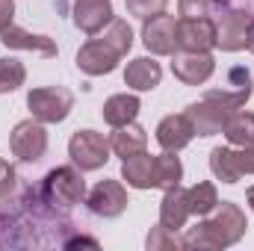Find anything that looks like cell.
Listing matches in <instances>:
<instances>
[{"mask_svg": "<svg viewBox=\"0 0 254 251\" xmlns=\"http://www.w3.org/2000/svg\"><path fill=\"white\" fill-rule=\"evenodd\" d=\"M190 198H187V189L181 187H172L166 189L163 195V204H160V225L169 228V231H181L190 219Z\"/></svg>", "mask_w": 254, "mask_h": 251, "instance_id": "obj_20", "label": "cell"}, {"mask_svg": "<svg viewBox=\"0 0 254 251\" xmlns=\"http://www.w3.org/2000/svg\"><path fill=\"white\" fill-rule=\"evenodd\" d=\"M0 42L12 51H33V54H42V57H57V42L48 39V36H33L15 24H9L6 30H0Z\"/></svg>", "mask_w": 254, "mask_h": 251, "instance_id": "obj_19", "label": "cell"}, {"mask_svg": "<svg viewBox=\"0 0 254 251\" xmlns=\"http://www.w3.org/2000/svg\"><path fill=\"white\" fill-rule=\"evenodd\" d=\"M145 145H148V133L142 130L139 125H125V127H116V133H113V139H110V148L116 151V157H133V154H139V151H145Z\"/></svg>", "mask_w": 254, "mask_h": 251, "instance_id": "obj_22", "label": "cell"}, {"mask_svg": "<svg viewBox=\"0 0 254 251\" xmlns=\"http://www.w3.org/2000/svg\"><path fill=\"white\" fill-rule=\"evenodd\" d=\"M113 21V0H74V24L86 33L95 36Z\"/></svg>", "mask_w": 254, "mask_h": 251, "instance_id": "obj_17", "label": "cell"}, {"mask_svg": "<svg viewBox=\"0 0 254 251\" xmlns=\"http://www.w3.org/2000/svg\"><path fill=\"white\" fill-rule=\"evenodd\" d=\"M184 18H219L222 12L231 9V0H181L178 3Z\"/></svg>", "mask_w": 254, "mask_h": 251, "instance_id": "obj_26", "label": "cell"}, {"mask_svg": "<svg viewBox=\"0 0 254 251\" xmlns=\"http://www.w3.org/2000/svg\"><path fill=\"white\" fill-rule=\"evenodd\" d=\"M148 251H160V249H184V240L178 237V231H169V228H163V225H157V228H151V234H148Z\"/></svg>", "mask_w": 254, "mask_h": 251, "instance_id": "obj_28", "label": "cell"}, {"mask_svg": "<svg viewBox=\"0 0 254 251\" xmlns=\"http://www.w3.org/2000/svg\"><path fill=\"white\" fill-rule=\"evenodd\" d=\"M252 12L246 9H228L216 18V45L222 51H243L249 42V24H252Z\"/></svg>", "mask_w": 254, "mask_h": 251, "instance_id": "obj_11", "label": "cell"}, {"mask_svg": "<svg viewBox=\"0 0 254 251\" xmlns=\"http://www.w3.org/2000/svg\"><path fill=\"white\" fill-rule=\"evenodd\" d=\"M127 3V12L130 15H136V18H151V15H160V12H166V3L169 0H125Z\"/></svg>", "mask_w": 254, "mask_h": 251, "instance_id": "obj_29", "label": "cell"}, {"mask_svg": "<svg viewBox=\"0 0 254 251\" xmlns=\"http://www.w3.org/2000/svg\"><path fill=\"white\" fill-rule=\"evenodd\" d=\"M27 107H30L33 119H39L42 125H60L68 119V113L74 107V95L65 86H42L27 95Z\"/></svg>", "mask_w": 254, "mask_h": 251, "instance_id": "obj_5", "label": "cell"}, {"mask_svg": "<svg viewBox=\"0 0 254 251\" xmlns=\"http://www.w3.org/2000/svg\"><path fill=\"white\" fill-rule=\"evenodd\" d=\"M237 113V107L219 101V98H210L204 95L198 104H190L187 107V119L192 122V130L195 136H216V133H225V125L228 119Z\"/></svg>", "mask_w": 254, "mask_h": 251, "instance_id": "obj_7", "label": "cell"}, {"mask_svg": "<svg viewBox=\"0 0 254 251\" xmlns=\"http://www.w3.org/2000/svg\"><path fill=\"white\" fill-rule=\"evenodd\" d=\"M210 172L222 184H237L243 175H254V145L249 148H213Z\"/></svg>", "mask_w": 254, "mask_h": 251, "instance_id": "obj_9", "label": "cell"}, {"mask_svg": "<svg viewBox=\"0 0 254 251\" xmlns=\"http://www.w3.org/2000/svg\"><path fill=\"white\" fill-rule=\"evenodd\" d=\"M192 136H195V130H192V122L187 119V113H181V116H166V119L157 125V142H160V148H163V151H172V154L184 151L192 142Z\"/></svg>", "mask_w": 254, "mask_h": 251, "instance_id": "obj_18", "label": "cell"}, {"mask_svg": "<svg viewBox=\"0 0 254 251\" xmlns=\"http://www.w3.org/2000/svg\"><path fill=\"white\" fill-rule=\"evenodd\" d=\"M39 189L60 210H71L74 204H80L86 198V181H83L80 169H74V166H60V169L48 172Z\"/></svg>", "mask_w": 254, "mask_h": 251, "instance_id": "obj_4", "label": "cell"}, {"mask_svg": "<svg viewBox=\"0 0 254 251\" xmlns=\"http://www.w3.org/2000/svg\"><path fill=\"white\" fill-rule=\"evenodd\" d=\"M178 48L192 51V54H210L216 48V21L213 18H181Z\"/></svg>", "mask_w": 254, "mask_h": 251, "instance_id": "obj_12", "label": "cell"}, {"mask_svg": "<svg viewBox=\"0 0 254 251\" xmlns=\"http://www.w3.org/2000/svg\"><path fill=\"white\" fill-rule=\"evenodd\" d=\"M122 178L133 189H160V157H151L148 151L127 157L122 166Z\"/></svg>", "mask_w": 254, "mask_h": 251, "instance_id": "obj_14", "label": "cell"}, {"mask_svg": "<svg viewBox=\"0 0 254 251\" xmlns=\"http://www.w3.org/2000/svg\"><path fill=\"white\" fill-rule=\"evenodd\" d=\"M15 181H18V178H15V169H12L6 160H0V198L15 189Z\"/></svg>", "mask_w": 254, "mask_h": 251, "instance_id": "obj_30", "label": "cell"}, {"mask_svg": "<svg viewBox=\"0 0 254 251\" xmlns=\"http://www.w3.org/2000/svg\"><path fill=\"white\" fill-rule=\"evenodd\" d=\"M252 89H254V83H252L249 68L234 65V68H228L222 86H219V89H210L207 95H210V98H219V101H225V104H231V107L240 110V107L252 98Z\"/></svg>", "mask_w": 254, "mask_h": 251, "instance_id": "obj_15", "label": "cell"}, {"mask_svg": "<svg viewBox=\"0 0 254 251\" xmlns=\"http://www.w3.org/2000/svg\"><path fill=\"white\" fill-rule=\"evenodd\" d=\"M139 116V98L136 95H113L104 104V122L110 127H125Z\"/></svg>", "mask_w": 254, "mask_h": 251, "instance_id": "obj_23", "label": "cell"}, {"mask_svg": "<svg viewBox=\"0 0 254 251\" xmlns=\"http://www.w3.org/2000/svg\"><path fill=\"white\" fill-rule=\"evenodd\" d=\"M160 80H163L160 63H154V60H148V57H139V60L127 63L125 83L130 89H136V92H151V89L160 86Z\"/></svg>", "mask_w": 254, "mask_h": 251, "instance_id": "obj_21", "label": "cell"}, {"mask_svg": "<svg viewBox=\"0 0 254 251\" xmlns=\"http://www.w3.org/2000/svg\"><path fill=\"white\" fill-rule=\"evenodd\" d=\"M225 136H228V142L237 145V148L254 145V113H240V110H237V113L228 119V125H225Z\"/></svg>", "mask_w": 254, "mask_h": 251, "instance_id": "obj_24", "label": "cell"}, {"mask_svg": "<svg viewBox=\"0 0 254 251\" xmlns=\"http://www.w3.org/2000/svg\"><path fill=\"white\" fill-rule=\"evenodd\" d=\"M9 148L18 160L24 163H39L48 151V130L42 127L39 119H27V122H18L15 130L9 133Z\"/></svg>", "mask_w": 254, "mask_h": 251, "instance_id": "obj_8", "label": "cell"}, {"mask_svg": "<svg viewBox=\"0 0 254 251\" xmlns=\"http://www.w3.org/2000/svg\"><path fill=\"white\" fill-rule=\"evenodd\" d=\"M24 77L27 71L18 60H0V95H9L18 86H24Z\"/></svg>", "mask_w": 254, "mask_h": 251, "instance_id": "obj_27", "label": "cell"}, {"mask_svg": "<svg viewBox=\"0 0 254 251\" xmlns=\"http://www.w3.org/2000/svg\"><path fill=\"white\" fill-rule=\"evenodd\" d=\"M249 207H252V210H254V187L249 189Z\"/></svg>", "mask_w": 254, "mask_h": 251, "instance_id": "obj_33", "label": "cell"}, {"mask_svg": "<svg viewBox=\"0 0 254 251\" xmlns=\"http://www.w3.org/2000/svg\"><path fill=\"white\" fill-rule=\"evenodd\" d=\"M246 48L254 54V18H252V24H249V42H246Z\"/></svg>", "mask_w": 254, "mask_h": 251, "instance_id": "obj_32", "label": "cell"}, {"mask_svg": "<svg viewBox=\"0 0 254 251\" xmlns=\"http://www.w3.org/2000/svg\"><path fill=\"white\" fill-rule=\"evenodd\" d=\"M89 210L95 216H104V219H116L127 210V189L119 181H101L98 187H92L89 198H86Z\"/></svg>", "mask_w": 254, "mask_h": 251, "instance_id": "obj_13", "label": "cell"}, {"mask_svg": "<svg viewBox=\"0 0 254 251\" xmlns=\"http://www.w3.org/2000/svg\"><path fill=\"white\" fill-rule=\"evenodd\" d=\"M110 139H104V133L98 130H77L68 142V157L74 160V166L80 172H98L104 169V163L110 160Z\"/></svg>", "mask_w": 254, "mask_h": 251, "instance_id": "obj_6", "label": "cell"}, {"mask_svg": "<svg viewBox=\"0 0 254 251\" xmlns=\"http://www.w3.org/2000/svg\"><path fill=\"white\" fill-rule=\"evenodd\" d=\"M187 198H190V213L192 216H210L219 204V195H216V187L207 184V181H198L195 187L187 189Z\"/></svg>", "mask_w": 254, "mask_h": 251, "instance_id": "obj_25", "label": "cell"}, {"mask_svg": "<svg viewBox=\"0 0 254 251\" xmlns=\"http://www.w3.org/2000/svg\"><path fill=\"white\" fill-rule=\"evenodd\" d=\"M71 234L74 222L39 187H21L0 198V249H65Z\"/></svg>", "mask_w": 254, "mask_h": 251, "instance_id": "obj_1", "label": "cell"}, {"mask_svg": "<svg viewBox=\"0 0 254 251\" xmlns=\"http://www.w3.org/2000/svg\"><path fill=\"white\" fill-rule=\"evenodd\" d=\"M133 48V30L130 24L122 18L110 21V30L101 39H89L80 51H77V68L89 77H101L110 74L122 57H127V51Z\"/></svg>", "mask_w": 254, "mask_h": 251, "instance_id": "obj_3", "label": "cell"}, {"mask_svg": "<svg viewBox=\"0 0 254 251\" xmlns=\"http://www.w3.org/2000/svg\"><path fill=\"white\" fill-rule=\"evenodd\" d=\"M15 18V0H0V30H6Z\"/></svg>", "mask_w": 254, "mask_h": 251, "instance_id": "obj_31", "label": "cell"}, {"mask_svg": "<svg viewBox=\"0 0 254 251\" xmlns=\"http://www.w3.org/2000/svg\"><path fill=\"white\" fill-rule=\"evenodd\" d=\"M142 42L157 57H175V51H178V21L172 15H166V12L145 18Z\"/></svg>", "mask_w": 254, "mask_h": 251, "instance_id": "obj_10", "label": "cell"}, {"mask_svg": "<svg viewBox=\"0 0 254 251\" xmlns=\"http://www.w3.org/2000/svg\"><path fill=\"white\" fill-rule=\"evenodd\" d=\"M213 57L210 54H192V51H184V54H175V63H172V74L187 83V86H201L204 80H210L213 74Z\"/></svg>", "mask_w": 254, "mask_h": 251, "instance_id": "obj_16", "label": "cell"}, {"mask_svg": "<svg viewBox=\"0 0 254 251\" xmlns=\"http://www.w3.org/2000/svg\"><path fill=\"white\" fill-rule=\"evenodd\" d=\"M246 228H249L246 213L237 204L222 201V204H216L210 219H204L201 225L190 228L181 240H184V249H213L216 251V249H228V246L240 243Z\"/></svg>", "mask_w": 254, "mask_h": 251, "instance_id": "obj_2", "label": "cell"}]
</instances>
